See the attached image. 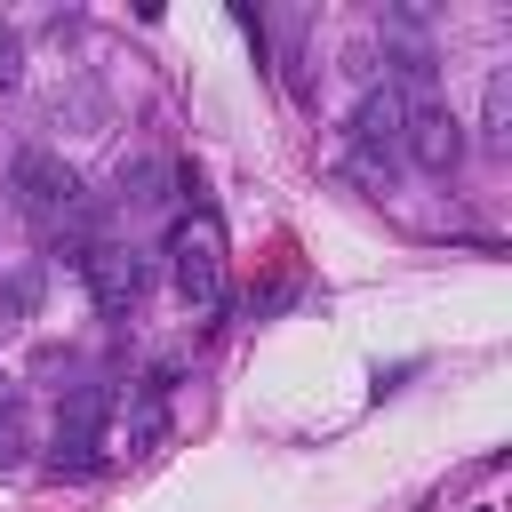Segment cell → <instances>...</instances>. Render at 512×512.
Returning a JSON list of instances; mask_svg holds the SVG:
<instances>
[{"label": "cell", "instance_id": "obj_2", "mask_svg": "<svg viewBox=\"0 0 512 512\" xmlns=\"http://www.w3.org/2000/svg\"><path fill=\"white\" fill-rule=\"evenodd\" d=\"M168 272H176V296H184L192 312H216V304H224V224H216V208L176 216V232H168Z\"/></svg>", "mask_w": 512, "mask_h": 512}, {"label": "cell", "instance_id": "obj_4", "mask_svg": "<svg viewBox=\"0 0 512 512\" xmlns=\"http://www.w3.org/2000/svg\"><path fill=\"white\" fill-rule=\"evenodd\" d=\"M400 152H408L424 176H448V168L464 160V120H456L448 104H408V120H400Z\"/></svg>", "mask_w": 512, "mask_h": 512}, {"label": "cell", "instance_id": "obj_5", "mask_svg": "<svg viewBox=\"0 0 512 512\" xmlns=\"http://www.w3.org/2000/svg\"><path fill=\"white\" fill-rule=\"evenodd\" d=\"M400 120H408V104H400L392 88H368V96L352 104V152H392V144H400Z\"/></svg>", "mask_w": 512, "mask_h": 512}, {"label": "cell", "instance_id": "obj_6", "mask_svg": "<svg viewBox=\"0 0 512 512\" xmlns=\"http://www.w3.org/2000/svg\"><path fill=\"white\" fill-rule=\"evenodd\" d=\"M168 184H176V168H168L160 152H136V160H120L112 200H120V208H160V200H168Z\"/></svg>", "mask_w": 512, "mask_h": 512}, {"label": "cell", "instance_id": "obj_1", "mask_svg": "<svg viewBox=\"0 0 512 512\" xmlns=\"http://www.w3.org/2000/svg\"><path fill=\"white\" fill-rule=\"evenodd\" d=\"M8 200H16V216L32 224V232H72L80 224V176L56 160V152H40V144H24L16 160H8Z\"/></svg>", "mask_w": 512, "mask_h": 512}, {"label": "cell", "instance_id": "obj_8", "mask_svg": "<svg viewBox=\"0 0 512 512\" xmlns=\"http://www.w3.org/2000/svg\"><path fill=\"white\" fill-rule=\"evenodd\" d=\"M24 456V400L0 384V464H16Z\"/></svg>", "mask_w": 512, "mask_h": 512}, {"label": "cell", "instance_id": "obj_3", "mask_svg": "<svg viewBox=\"0 0 512 512\" xmlns=\"http://www.w3.org/2000/svg\"><path fill=\"white\" fill-rule=\"evenodd\" d=\"M80 280H88V296H96V312H104V320H128V312L144 304V280H152V264H144L136 248H112V240H96V248H80Z\"/></svg>", "mask_w": 512, "mask_h": 512}, {"label": "cell", "instance_id": "obj_9", "mask_svg": "<svg viewBox=\"0 0 512 512\" xmlns=\"http://www.w3.org/2000/svg\"><path fill=\"white\" fill-rule=\"evenodd\" d=\"M16 80H24V40H16L8 24H0V96H8Z\"/></svg>", "mask_w": 512, "mask_h": 512}, {"label": "cell", "instance_id": "obj_7", "mask_svg": "<svg viewBox=\"0 0 512 512\" xmlns=\"http://www.w3.org/2000/svg\"><path fill=\"white\" fill-rule=\"evenodd\" d=\"M480 144H488V152H512V72H504V64L488 72V104H480Z\"/></svg>", "mask_w": 512, "mask_h": 512}]
</instances>
